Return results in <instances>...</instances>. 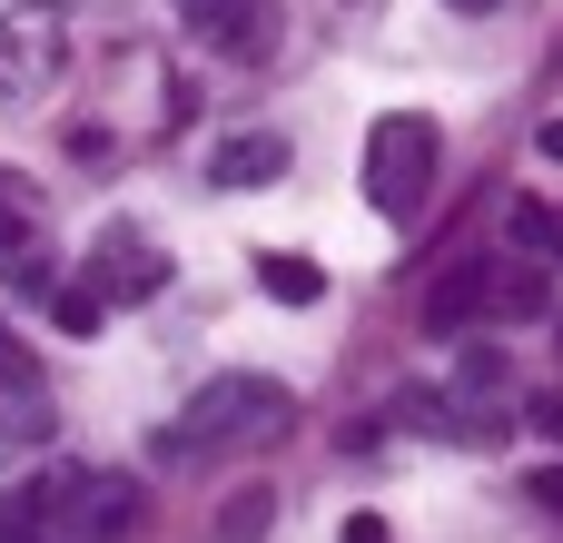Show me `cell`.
Segmentation results:
<instances>
[{
	"label": "cell",
	"instance_id": "52a82bcc",
	"mask_svg": "<svg viewBox=\"0 0 563 543\" xmlns=\"http://www.w3.org/2000/svg\"><path fill=\"white\" fill-rule=\"evenodd\" d=\"M59 69H69L59 10H10V20H0V99H49Z\"/></svg>",
	"mask_w": 563,
	"mask_h": 543
},
{
	"label": "cell",
	"instance_id": "7402d4cb",
	"mask_svg": "<svg viewBox=\"0 0 563 543\" xmlns=\"http://www.w3.org/2000/svg\"><path fill=\"white\" fill-rule=\"evenodd\" d=\"M554 346H563V317H554Z\"/></svg>",
	"mask_w": 563,
	"mask_h": 543
},
{
	"label": "cell",
	"instance_id": "8fae6325",
	"mask_svg": "<svg viewBox=\"0 0 563 543\" xmlns=\"http://www.w3.org/2000/svg\"><path fill=\"white\" fill-rule=\"evenodd\" d=\"M485 307H495L505 326H534V317H554V277H544V257H515L505 277H485Z\"/></svg>",
	"mask_w": 563,
	"mask_h": 543
},
{
	"label": "cell",
	"instance_id": "ba28073f",
	"mask_svg": "<svg viewBox=\"0 0 563 543\" xmlns=\"http://www.w3.org/2000/svg\"><path fill=\"white\" fill-rule=\"evenodd\" d=\"M49 425H59V406H49V376H40V366H30V346L0 326V455H10V445H40Z\"/></svg>",
	"mask_w": 563,
	"mask_h": 543
},
{
	"label": "cell",
	"instance_id": "9a60e30c",
	"mask_svg": "<svg viewBox=\"0 0 563 543\" xmlns=\"http://www.w3.org/2000/svg\"><path fill=\"white\" fill-rule=\"evenodd\" d=\"M386 415H396L406 435H445V396H435V386H416V396H396Z\"/></svg>",
	"mask_w": 563,
	"mask_h": 543
},
{
	"label": "cell",
	"instance_id": "3957f363",
	"mask_svg": "<svg viewBox=\"0 0 563 543\" xmlns=\"http://www.w3.org/2000/svg\"><path fill=\"white\" fill-rule=\"evenodd\" d=\"M435 158H445V129L426 109H386L366 129V198H376V218H416L426 188H435Z\"/></svg>",
	"mask_w": 563,
	"mask_h": 543
},
{
	"label": "cell",
	"instance_id": "5b68a950",
	"mask_svg": "<svg viewBox=\"0 0 563 543\" xmlns=\"http://www.w3.org/2000/svg\"><path fill=\"white\" fill-rule=\"evenodd\" d=\"M178 20H188L198 49H218V59H238V69L277 59V40H287V10H277V0H178Z\"/></svg>",
	"mask_w": 563,
	"mask_h": 543
},
{
	"label": "cell",
	"instance_id": "7a4b0ae2",
	"mask_svg": "<svg viewBox=\"0 0 563 543\" xmlns=\"http://www.w3.org/2000/svg\"><path fill=\"white\" fill-rule=\"evenodd\" d=\"M20 505H30L40 543H129L148 524V495H139V475H119V465H49Z\"/></svg>",
	"mask_w": 563,
	"mask_h": 543
},
{
	"label": "cell",
	"instance_id": "2e32d148",
	"mask_svg": "<svg viewBox=\"0 0 563 543\" xmlns=\"http://www.w3.org/2000/svg\"><path fill=\"white\" fill-rule=\"evenodd\" d=\"M0 543H40V524H30V505H20V495H0Z\"/></svg>",
	"mask_w": 563,
	"mask_h": 543
},
{
	"label": "cell",
	"instance_id": "d6986e66",
	"mask_svg": "<svg viewBox=\"0 0 563 543\" xmlns=\"http://www.w3.org/2000/svg\"><path fill=\"white\" fill-rule=\"evenodd\" d=\"M346 543H396V534H386V514H346Z\"/></svg>",
	"mask_w": 563,
	"mask_h": 543
},
{
	"label": "cell",
	"instance_id": "e0dca14e",
	"mask_svg": "<svg viewBox=\"0 0 563 543\" xmlns=\"http://www.w3.org/2000/svg\"><path fill=\"white\" fill-rule=\"evenodd\" d=\"M525 425H534V435H554V445H563V386H554V396H534V406H525Z\"/></svg>",
	"mask_w": 563,
	"mask_h": 543
},
{
	"label": "cell",
	"instance_id": "ffe728a7",
	"mask_svg": "<svg viewBox=\"0 0 563 543\" xmlns=\"http://www.w3.org/2000/svg\"><path fill=\"white\" fill-rule=\"evenodd\" d=\"M534 148H544V158L563 168V119H544V129H534Z\"/></svg>",
	"mask_w": 563,
	"mask_h": 543
},
{
	"label": "cell",
	"instance_id": "8992f818",
	"mask_svg": "<svg viewBox=\"0 0 563 543\" xmlns=\"http://www.w3.org/2000/svg\"><path fill=\"white\" fill-rule=\"evenodd\" d=\"M79 287H99V307H148V297L168 287V257H158V237H148V228L109 218V228H99V247H89V277H79Z\"/></svg>",
	"mask_w": 563,
	"mask_h": 543
},
{
	"label": "cell",
	"instance_id": "277c9868",
	"mask_svg": "<svg viewBox=\"0 0 563 543\" xmlns=\"http://www.w3.org/2000/svg\"><path fill=\"white\" fill-rule=\"evenodd\" d=\"M0 287L20 297H49L59 287V237H49V198L30 178L0 168Z\"/></svg>",
	"mask_w": 563,
	"mask_h": 543
},
{
	"label": "cell",
	"instance_id": "9c48e42d",
	"mask_svg": "<svg viewBox=\"0 0 563 543\" xmlns=\"http://www.w3.org/2000/svg\"><path fill=\"white\" fill-rule=\"evenodd\" d=\"M277 178H287V138L277 129H238L208 158V188H277Z\"/></svg>",
	"mask_w": 563,
	"mask_h": 543
},
{
	"label": "cell",
	"instance_id": "4fadbf2b",
	"mask_svg": "<svg viewBox=\"0 0 563 543\" xmlns=\"http://www.w3.org/2000/svg\"><path fill=\"white\" fill-rule=\"evenodd\" d=\"M267 524H277V495H267V485H247V495L218 514V543H257Z\"/></svg>",
	"mask_w": 563,
	"mask_h": 543
},
{
	"label": "cell",
	"instance_id": "ac0fdd59",
	"mask_svg": "<svg viewBox=\"0 0 563 543\" xmlns=\"http://www.w3.org/2000/svg\"><path fill=\"white\" fill-rule=\"evenodd\" d=\"M525 495H534V505H544V514H563V465H544V475H534V485H525Z\"/></svg>",
	"mask_w": 563,
	"mask_h": 543
},
{
	"label": "cell",
	"instance_id": "5bb4252c",
	"mask_svg": "<svg viewBox=\"0 0 563 543\" xmlns=\"http://www.w3.org/2000/svg\"><path fill=\"white\" fill-rule=\"evenodd\" d=\"M49 317H59V336H99V287H49Z\"/></svg>",
	"mask_w": 563,
	"mask_h": 543
},
{
	"label": "cell",
	"instance_id": "44dd1931",
	"mask_svg": "<svg viewBox=\"0 0 563 543\" xmlns=\"http://www.w3.org/2000/svg\"><path fill=\"white\" fill-rule=\"evenodd\" d=\"M445 10H505V0H445Z\"/></svg>",
	"mask_w": 563,
	"mask_h": 543
},
{
	"label": "cell",
	"instance_id": "6da1fadb",
	"mask_svg": "<svg viewBox=\"0 0 563 543\" xmlns=\"http://www.w3.org/2000/svg\"><path fill=\"white\" fill-rule=\"evenodd\" d=\"M287 425H297V396H287L277 376H208V386L188 396V415L158 435V455H168V465H208V455L277 445Z\"/></svg>",
	"mask_w": 563,
	"mask_h": 543
},
{
	"label": "cell",
	"instance_id": "30bf717a",
	"mask_svg": "<svg viewBox=\"0 0 563 543\" xmlns=\"http://www.w3.org/2000/svg\"><path fill=\"white\" fill-rule=\"evenodd\" d=\"M485 277H495V257H455V267L426 287V336H465V326L485 317Z\"/></svg>",
	"mask_w": 563,
	"mask_h": 543
},
{
	"label": "cell",
	"instance_id": "7c38bea8",
	"mask_svg": "<svg viewBox=\"0 0 563 543\" xmlns=\"http://www.w3.org/2000/svg\"><path fill=\"white\" fill-rule=\"evenodd\" d=\"M257 287H267L277 307H317V297H327V267L297 257V247H257Z\"/></svg>",
	"mask_w": 563,
	"mask_h": 543
}]
</instances>
